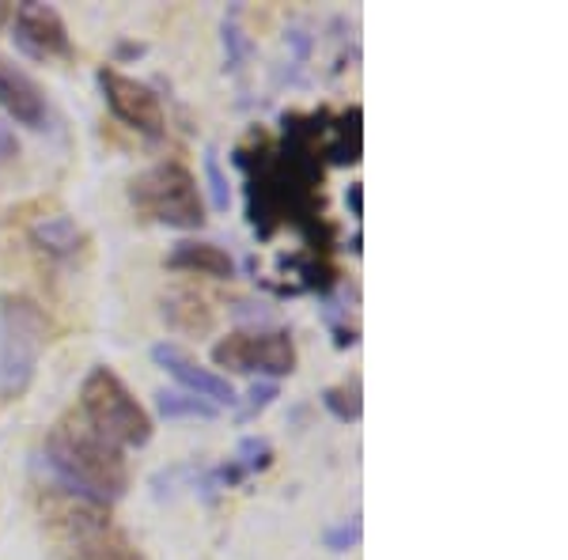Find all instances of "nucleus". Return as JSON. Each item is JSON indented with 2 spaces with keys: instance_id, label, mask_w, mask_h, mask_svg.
<instances>
[{
  "instance_id": "obj_21",
  "label": "nucleus",
  "mask_w": 568,
  "mask_h": 560,
  "mask_svg": "<svg viewBox=\"0 0 568 560\" xmlns=\"http://www.w3.org/2000/svg\"><path fill=\"white\" fill-rule=\"evenodd\" d=\"M16 155H20V141H16V133L0 122V167H4L8 160H16Z\"/></svg>"
},
{
  "instance_id": "obj_6",
  "label": "nucleus",
  "mask_w": 568,
  "mask_h": 560,
  "mask_svg": "<svg viewBox=\"0 0 568 560\" xmlns=\"http://www.w3.org/2000/svg\"><path fill=\"white\" fill-rule=\"evenodd\" d=\"M213 364L240 375H292L296 371V345L288 329H235L213 345Z\"/></svg>"
},
{
  "instance_id": "obj_17",
  "label": "nucleus",
  "mask_w": 568,
  "mask_h": 560,
  "mask_svg": "<svg viewBox=\"0 0 568 560\" xmlns=\"http://www.w3.org/2000/svg\"><path fill=\"white\" fill-rule=\"evenodd\" d=\"M235 462H240L246 474H258V470H265V466L273 462V447H270V439L246 436L243 444H240V455H235Z\"/></svg>"
},
{
  "instance_id": "obj_8",
  "label": "nucleus",
  "mask_w": 568,
  "mask_h": 560,
  "mask_svg": "<svg viewBox=\"0 0 568 560\" xmlns=\"http://www.w3.org/2000/svg\"><path fill=\"white\" fill-rule=\"evenodd\" d=\"M152 360L163 367L168 375H175V379L186 387V394H194V398L201 401H209V406H216V409H224V406H235V390H232V383L224 379V375H216V371H209V367H201L194 356L186 353V348H179V345H155L152 348Z\"/></svg>"
},
{
  "instance_id": "obj_7",
  "label": "nucleus",
  "mask_w": 568,
  "mask_h": 560,
  "mask_svg": "<svg viewBox=\"0 0 568 560\" xmlns=\"http://www.w3.org/2000/svg\"><path fill=\"white\" fill-rule=\"evenodd\" d=\"M99 88H103V99L118 122H125L130 130L144 136L163 133V103L149 84H141V80L125 77L118 69H103L99 72Z\"/></svg>"
},
{
  "instance_id": "obj_11",
  "label": "nucleus",
  "mask_w": 568,
  "mask_h": 560,
  "mask_svg": "<svg viewBox=\"0 0 568 560\" xmlns=\"http://www.w3.org/2000/svg\"><path fill=\"white\" fill-rule=\"evenodd\" d=\"M27 238L53 262H72L77 254H84L88 235L77 227V220H69L65 213H42L27 224Z\"/></svg>"
},
{
  "instance_id": "obj_10",
  "label": "nucleus",
  "mask_w": 568,
  "mask_h": 560,
  "mask_svg": "<svg viewBox=\"0 0 568 560\" xmlns=\"http://www.w3.org/2000/svg\"><path fill=\"white\" fill-rule=\"evenodd\" d=\"M0 106L20 125H27V130H45V122H50V106H45L42 88L4 53H0Z\"/></svg>"
},
{
  "instance_id": "obj_1",
  "label": "nucleus",
  "mask_w": 568,
  "mask_h": 560,
  "mask_svg": "<svg viewBox=\"0 0 568 560\" xmlns=\"http://www.w3.org/2000/svg\"><path fill=\"white\" fill-rule=\"evenodd\" d=\"M45 466L58 477V489L91 496L99 503L122 500L130 489V466L122 447L99 436L80 413H65L45 436Z\"/></svg>"
},
{
  "instance_id": "obj_4",
  "label": "nucleus",
  "mask_w": 568,
  "mask_h": 560,
  "mask_svg": "<svg viewBox=\"0 0 568 560\" xmlns=\"http://www.w3.org/2000/svg\"><path fill=\"white\" fill-rule=\"evenodd\" d=\"M130 201L136 213H144L155 224L179 227V232H190V227L205 224V205H201L197 194V179L190 174L186 163L179 160H163L155 167L141 171L130 182Z\"/></svg>"
},
{
  "instance_id": "obj_9",
  "label": "nucleus",
  "mask_w": 568,
  "mask_h": 560,
  "mask_svg": "<svg viewBox=\"0 0 568 560\" xmlns=\"http://www.w3.org/2000/svg\"><path fill=\"white\" fill-rule=\"evenodd\" d=\"M12 31H16V42H20L31 58H65L72 50L69 27L50 4H20L16 8Z\"/></svg>"
},
{
  "instance_id": "obj_13",
  "label": "nucleus",
  "mask_w": 568,
  "mask_h": 560,
  "mask_svg": "<svg viewBox=\"0 0 568 560\" xmlns=\"http://www.w3.org/2000/svg\"><path fill=\"white\" fill-rule=\"evenodd\" d=\"M163 315H168V323L175 329H190V334L213 326V310H209L205 299L194 296V292H175V296H168L163 299Z\"/></svg>"
},
{
  "instance_id": "obj_14",
  "label": "nucleus",
  "mask_w": 568,
  "mask_h": 560,
  "mask_svg": "<svg viewBox=\"0 0 568 560\" xmlns=\"http://www.w3.org/2000/svg\"><path fill=\"white\" fill-rule=\"evenodd\" d=\"M155 406L168 420H213L220 417L216 406H209V401L194 398V394H182V390H163L160 398H155Z\"/></svg>"
},
{
  "instance_id": "obj_16",
  "label": "nucleus",
  "mask_w": 568,
  "mask_h": 560,
  "mask_svg": "<svg viewBox=\"0 0 568 560\" xmlns=\"http://www.w3.org/2000/svg\"><path fill=\"white\" fill-rule=\"evenodd\" d=\"M361 534H364L361 516H353V519L337 522V527H329L323 534V546L329 549V553H349V549L361 546Z\"/></svg>"
},
{
  "instance_id": "obj_5",
  "label": "nucleus",
  "mask_w": 568,
  "mask_h": 560,
  "mask_svg": "<svg viewBox=\"0 0 568 560\" xmlns=\"http://www.w3.org/2000/svg\"><path fill=\"white\" fill-rule=\"evenodd\" d=\"M0 390L20 394L34 375L39 353L50 342V318L34 299H0Z\"/></svg>"
},
{
  "instance_id": "obj_18",
  "label": "nucleus",
  "mask_w": 568,
  "mask_h": 560,
  "mask_svg": "<svg viewBox=\"0 0 568 560\" xmlns=\"http://www.w3.org/2000/svg\"><path fill=\"white\" fill-rule=\"evenodd\" d=\"M205 174H209V190H213V208L227 213V205H232V186H227V179H224V171H220V160H216L213 149L205 152Z\"/></svg>"
},
{
  "instance_id": "obj_2",
  "label": "nucleus",
  "mask_w": 568,
  "mask_h": 560,
  "mask_svg": "<svg viewBox=\"0 0 568 560\" xmlns=\"http://www.w3.org/2000/svg\"><path fill=\"white\" fill-rule=\"evenodd\" d=\"M42 527L65 560H141L125 530L110 516V503L69 489H45L39 500Z\"/></svg>"
},
{
  "instance_id": "obj_20",
  "label": "nucleus",
  "mask_w": 568,
  "mask_h": 560,
  "mask_svg": "<svg viewBox=\"0 0 568 560\" xmlns=\"http://www.w3.org/2000/svg\"><path fill=\"white\" fill-rule=\"evenodd\" d=\"M273 398H277V387H273V383H262V387H254L251 390V401H246V409H243V420L258 417V413L270 406Z\"/></svg>"
},
{
  "instance_id": "obj_19",
  "label": "nucleus",
  "mask_w": 568,
  "mask_h": 560,
  "mask_svg": "<svg viewBox=\"0 0 568 560\" xmlns=\"http://www.w3.org/2000/svg\"><path fill=\"white\" fill-rule=\"evenodd\" d=\"M224 50H227V65L240 69V58H243V31L235 23V16L224 23Z\"/></svg>"
},
{
  "instance_id": "obj_15",
  "label": "nucleus",
  "mask_w": 568,
  "mask_h": 560,
  "mask_svg": "<svg viewBox=\"0 0 568 560\" xmlns=\"http://www.w3.org/2000/svg\"><path fill=\"white\" fill-rule=\"evenodd\" d=\"M323 406L334 413L337 420H361V413H364V401H361V387H349V383H342V387H326L323 390Z\"/></svg>"
},
{
  "instance_id": "obj_22",
  "label": "nucleus",
  "mask_w": 568,
  "mask_h": 560,
  "mask_svg": "<svg viewBox=\"0 0 568 560\" xmlns=\"http://www.w3.org/2000/svg\"><path fill=\"white\" fill-rule=\"evenodd\" d=\"M349 205H353V216H361V182L349 186Z\"/></svg>"
},
{
  "instance_id": "obj_3",
  "label": "nucleus",
  "mask_w": 568,
  "mask_h": 560,
  "mask_svg": "<svg viewBox=\"0 0 568 560\" xmlns=\"http://www.w3.org/2000/svg\"><path fill=\"white\" fill-rule=\"evenodd\" d=\"M80 417L114 447H144L152 439V417L110 367H91L80 383Z\"/></svg>"
},
{
  "instance_id": "obj_12",
  "label": "nucleus",
  "mask_w": 568,
  "mask_h": 560,
  "mask_svg": "<svg viewBox=\"0 0 568 560\" xmlns=\"http://www.w3.org/2000/svg\"><path fill=\"white\" fill-rule=\"evenodd\" d=\"M168 265L182 273H201V277H213V281L235 277L232 254L220 251L216 243H179L175 251L168 254Z\"/></svg>"
}]
</instances>
